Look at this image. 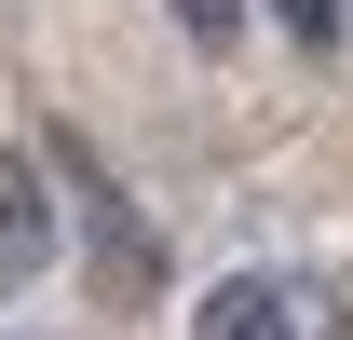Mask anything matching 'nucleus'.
<instances>
[{
	"mask_svg": "<svg viewBox=\"0 0 353 340\" xmlns=\"http://www.w3.org/2000/svg\"><path fill=\"white\" fill-rule=\"evenodd\" d=\"M190 340H340V299L312 286V272H218Z\"/></svg>",
	"mask_w": 353,
	"mask_h": 340,
	"instance_id": "nucleus-1",
	"label": "nucleus"
},
{
	"mask_svg": "<svg viewBox=\"0 0 353 340\" xmlns=\"http://www.w3.org/2000/svg\"><path fill=\"white\" fill-rule=\"evenodd\" d=\"M54 245H68V232H54V164H41V150H0V299L41 286Z\"/></svg>",
	"mask_w": 353,
	"mask_h": 340,
	"instance_id": "nucleus-2",
	"label": "nucleus"
},
{
	"mask_svg": "<svg viewBox=\"0 0 353 340\" xmlns=\"http://www.w3.org/2000/svg\"><path fill=\"white\" fill-rule=\"evenodd\" d=\"M272 28H285V41H312V55H340V28H353V0H272Z\"/></svg>",
	"mask_w": 353,
	"mask_h": 340,
	"instance_id": "nucleus-3",
	"label": "nucleus"
},
{
	"mask_svg": "<svg viewBox=\"0 0 353 340\" xmlns=\"http://www.w3.org/2000/svg\"><path fill=\"white\" fill-rule=\"evenodd\" d=\"M176 28H190V41H231V28H245V0H163Z\"/></svg>",
	"mask_w": 353,
	"mask_h": 340,
	"instance_id": "nucleus-4",
	"label": "nucleus"
}]
</instances>
